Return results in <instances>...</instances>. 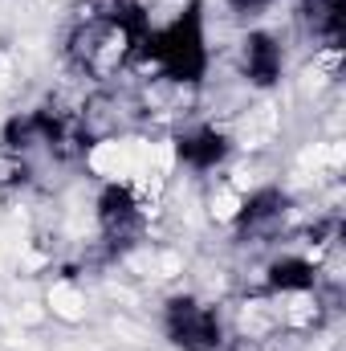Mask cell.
Returning <instances> with one entry per match:
<instances>
[{"mask_svg": "<svg viewBox=\"0 0 346 351\" xmlns=\"http://www.w3.org/2000/svg\"><path fill=\"white\" fill-rule=\"evenodd\" d=\"M135 62L147 66L155 78H175V82L204 86L208 62H212L208 33H204V8L200 4H187L175 16H168L163 25H151L139 37Z\"/></svg>", "mask_w": 346, "mask_h": 351, "instance_id": "6da1fadb", "label": "cell"}, {"mask_svg": "<svg viewBox=\"0 0 346 351\" xmlns=\"http://www.w3.org/2000/svg\"><path fill=\"white\" fill-rule=\"evenodd\" d=\"M163 331L179 351H220L228 339L224 311L200 294H179L163 306Z\"/></svg>", "mask_w": 346, "mask_h": 351, "instance_id": "7a4b0ae2", "label": "cell"}, {"mask_svg": "<svg viewBox=\"0 0 346 351\" xmlns=\"http://www.w3.org/2000/svg\"><path fill=\"white\" fill-rule=\"evenodd\" d=\"M232 156V139L216 127V123H196V127H179L175 131V160L196 176L220 172Z\"/></svg>", "mask_w": 346, "mask_h": 351, "instance_id": "3957f363", "label": "cell"}, {"mask_svg": "<svg viewBox=\"0 0 346 351\" xmlns=\"http://www.w3.org/2000/svg\"><path fill=\"white\" fill-rule=\"evenodd\" d=\"M237 70H241V78L249 82V86L257 90H269L281 82V70H285V49H281V41L273 37V33H245L241 37V45H237Z\"/></svg>", "mask_w": 346, "mask_h": 351, "instance_id": "277c9868", "label": "cell"}, {"mask_svg": "<svg viewBox=\"0 0 346 351\" xmlns=\"http://www.w3.org/2000/svg\"><path fill=\"white\" fill-rule=\"evenodd\" d=\"M297 25H302L306 41H310L318 53H334V49H343L346 0H302V4H297Z\"/></svg>", "mask_w": 346, "mask_h": 351, "instance_id": "5b68a950", "label": "cell"}]
</instances>
